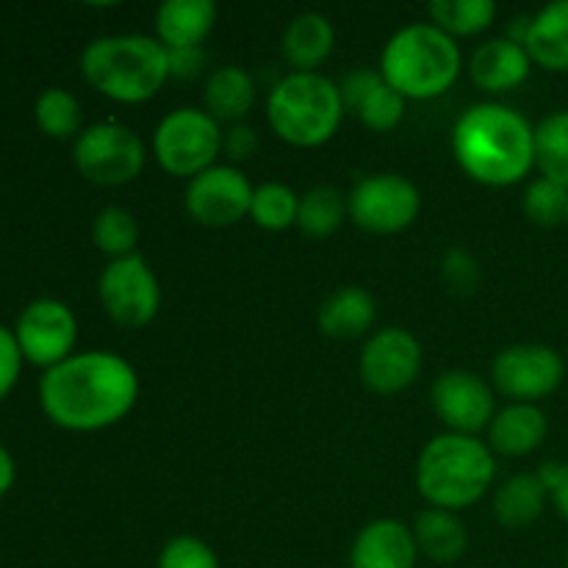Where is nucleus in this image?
<instances>
[{"mask_svg":"<svg viewBox=\"0 0 568 568\" xmlns=\"http://www.w3.org/2000/svg\"><path fill=\"white\" fill-rule=\"evenodd\" d=\"M139 397L136 369L122 355L81 353L44 372L39 403L53 425L72 433H94L116 425Z\"/></svg>","mask_w":568,"mask_h":568,"instance_id":"1","label":"nucleus"},{"mask_svg":"<svg viewBox=\"0 0 568 568\" xmlns=\"http://www.w3.org/2000/svg\"><path fill=\"white\" fill-rule=\"evenodd\" d=\"M453 153L471 181L514 186L536 166V128L510 105H471L453 128Z\"/></svg>","mask_w":568,"mask_h":568,"instance_id":"2","label":"nucleus"},{"mask_svg":"<svg viewBox=\"0 0 568 568\" xmlns=\"http://www.w3.org/2000/svg\"><path fill=\"white\" fill-rule=\"evenodd\" d=\"M81 72L92 89L116 103H144L170 78V50L144 33H114L87 44Z\"/></svg>","mask_w":568,"mask_h":568,"instance_id":"3","label":"nucleus"},{"mask_svg":"<svg viewBox=\"0 0 568 568\" xmlns=\"http://www.w3.org/2000/svg\"><path fill=\"white\" fill-rule=\"evenodd\" d=\"M497 464L480 438L444 433L436 436L419 455L416 486L430 508L460 510L480 503L491 488Z\"/></svg>","mask_w":568,"mask_h":568,"instance_id":"4","label":"nucleus"},{"mask_svg":"<svg viewBox=\"0 0 568 568\" xmlns=\"http://www.w3.org/2000/svg\"><path fill=\"white\" fill-rule=\"evenodd\" d=\"M381 75L405 100H433L460 75V50L433 22H414L394 33L381 55Z\"/></svg>","mask_w":568,"mask_h":568,"instance_id":"5","label":"nucleus"},{"mask_svg":"<svg viewBox=\"0 0 568 568\" xmlns=\"http://www.w3.org/2000/svg\"><path fill=\"white\" fill-rule=\"evenodd\" d=\"M342 89L320 72H288L266 100V120L283 142L320 148L342 125Z\"/></svg>","mask_w":568,"mask_h":568,"instance_id":"6","label":"nucleus"},{"mask_svg":"<svg viewBox=\"0 0 568 568\" xmlns=\"http://www.w3.org/2000/svg\"><path fill=\"white\" fill-rule=\"evenodd\" d=\"M220 122L209 111L175 109L159 122L153 133L155 161L175 178H197L222 150Z\"/></svg>","mask_w":568,"mask_h":568,"instance_id":"7","label":"nucleus"},{"mask_svg":"<svg viewBox=\"0 0 568 568\" xmlns=\"http://www.w3.org/2000/svg\"><path fill=\"white\" fill-rule=\"evenodd\" d=\"M75 166L98 186H122L144 170V144L136 131L120 122H98L75 139Z\"/></svg>","mask_w":568,"mask_h":568,"instance_id":"8","label":"nucleus"},{"mask_svg":"<svg viewBox=\"0 0 568 568\" xmlns=\"http://www.w3.org/2000/svg\"><path fill=\"white\" fill-rule=\"evenodd\" d=\"M347 209L355 225L388 236L414 225L422 211V194L405 175L381 172L355 183Z\"/></svg>","mask_w":568,"mask_h":568,"instance_id":"9","label":"nucleus"},{"mask_svg":"<svg viewBox=\"0 0 568 568\" xmlns=\"http://www.w3.org/2000/svg\"><path fill=\"white\" fill-rule=\"evenodd\" d=\"M100 303L120 327H144L155 320L161 288L139 253L111 261L98 281Z\"/></svg>","mask_w":568,"mask_h":568,"instance_id":"10","label":"nucleus"},{"mask_svg":"<svg viewBox=\"0 0 568 568\" xmlns=\"http://www.w3.org/2000/svg\"><path fill=\"white\" fill-rule=\"evenodd\" d=\"M494 386L516 403L549 397L566 377V364L552 347L544 344H514L494 358Z\"/></svg>","mask_w":568,"mask_h":568,"instance_id":"11","label":"nucleus"},{"mask_svg":"<svg viewBox=\"0 0 568 568\" xmlns=\"http://www.w3.org/2000/svg\"><path fill=\"white\" fill-rule=\"evenodd\" d=\"M253 192L247 175L231 164H214L186 186V211L205 227H231L250 214Z\"/></svg>","mask_w":568,"mask_h":568,"instance_id":"12","label":"nucleus"},{"mask_svg":"<svg viewBox=\"0 0 568 568\" xmlns=\"http://www.w3.org/2000/svg\"><path fill=\"white\" fill-rule=\"evenodd\" d=\"M17 344L22 358L53 369L72 355L78 338V322L59 300H37L17 320Z\"/></svg>","mask_w":568,"mask_h":568,"instance_id":"13","label":"nucleus"},{"mask_svg":"<svg viewBox=\"0 0 568 568\" xmlns=\"http://www.w3.org/2000/svg\"><path fill=\"white\" fill-rule=\"evenodd\" d=\"M422 372V344L405 327H386L366 342L361 377L375 394L405 392Z\"/></svg>","mask_w":568,"mask_h":568,"instance_id":"14","label":"nucleus"},{"mask_svg":"<svg viewBox=\"0 0 568 568\" xmlns=\"http://www.w3.org/2000/svg\"><path fill=\"white\" fill-rule=\"evenodd\" d=\"M433 410L449 433L475 436L494 419V394L483 377L466 369H449L433 383Z\"/></svg>","mask_w":568,"mask_h":568,"instance_id":"15","label":"nucleus"},{"mask_svg":"<svg viewBox=\"0 0 568 568\" xmlns=\"http://www.w3.org/2000/svg\"><path fill=\"white\" fill-rule=\"evenodd\" d=\"M342 100L353 111H358L361 122L377 133H386L397 128L405 116V98L386 83L381 72L355 70L353 75L344 78Z\"/></svg>","mask_w":568,"mask_h":568,"instance_id":"16","label":"nucleus"},{"mask_svg":"<svg viewBox=\"0 0 568 568\" xmlns=\"http://www.w3.org/2000/svg\"><path fill=\"white\" fill-rule=\"evenodd\" d=\"M419 549L410 527L394 519L366 525L349 549V568H414Z\"/></svg>","mask_w":568,"mask_h":568,"instance_id":"17","label":"nucleus"},{"mask_svg":"<svg viewBox=\"0 0 568 568\" xmlns=\"http://www.w3.org/2000/svg\"><path fill=\"white\" fill-rule=\"evenodd\" d=\"M530 64L532 59L521 42H514L510 37L491 39L475 50L469 61V75L483 92L503 94L527 81Z\"/></svg>","mask_w":568,"mask_h":568,"instance_id":"18","label":"nucleus"},{"mask_svg":"<svg viewBox=\"0 0 568 568\" xmlns=\"http://www.w3.org/2000/svg\"><path fill=\"white\" fill-rule=\"evenodd\" d=\"M549 430L547 414L532 403H514L499 410L488 425V449L508 458L536 453Z\"/></svg>","mask_w":568,"mask_h":568,"instance_id":"19","label":"nucleus"},{"mask_svg":"<svg viewBox=\"0 0 568 568\" xmlns=\"http://www.w3.org/2000/svg\"><path fill=\"white\" fill-rule=\"evenodd\" d=\"M216 22L211 0H164L155 11V33L166 50L200 48Z\"/></svg>","mask_w":568,"mask_h":568,"instance_id":"20","label":"nucleus"},{"mask_svg":"<svg viewBox=\"0 0 568 568\" xmlns=\"http://www.w3.org/2000/svg\"><path fill=\"white\" fill-rule=\"evenodd\" d=\"M336 48L333 22L320 11H303L283 31V55L294 72H316Z\"/></svg>","mask_w":568,"mask_h":568,"instance_id":"21","label":"nucleus"},{"mask_svg":"<svg viewBox=\"0 0 568 568\" xmlns=\"http://www.w3.org/2000/svg\"><path fill=\"white\" fill-rule=\"evenodd\" d=\"M377 305L366 288L344 286L322 303L320 308V331L338 342H353L369 333L375 325Z\"/></svg>","mask_w":568,"mask_h":568,"instance_id":"22","label":"nucleus"},{"mask_svg":"<svg viewBox=\"0 0 568 568\" xmlns=\"http://www.w3.org/2000/svg\"><path fill=\"white\" fill-rule=\"evenodd\" d=\"M525 50L544 70L568 72V0H555L530 17Z\"/></svg>","mask_w":568,"mask_h":568,"instance_id":"23","label":"nucleus"},{"mask_svg":"<svg viewBox=\"0 0 568 568\" xmlns=\"http://www.w3.org/2000/svg\"><path fill=\"white\" fill-rule=\"evenodd\" d=\"M414 538L416 549L433 564H455L460 555L466 552V525L453 514V510L442 508H427L416 516L414 521Z\"/></svg>","mask_w":568,"mask_h":568,"instance_id":"24","label":"nucleus"},{"mask_svg":"<svg viewBox=\"0 0 568 568\" xmlns=\"http://www.w3.org/2000/svg\"><path fill=\"white\" fill-rule=\"evenodd\" d=\"M255 105V81L247 70L225 64L211 72L205 83V111L216 122H236Z\"/></svg>","mask_w":568,"mask_h":568,"instance_id":"25","label":"nucleus"},{"mask_svg":"<svg viewBox=\"0 0 568 568\" xmlns=\"http://www.w3.org/2000/svg\"><path fill=\"white\" fill-rule=\"evenodd\" d=\"M547 499L549 491L541 483V477L514 475L494 494V514H497L499 525L521 530V527H530L541 519Z\"/></svg>","mask_w":568,"mask_h":568,"instance_id":"26","label":"nucleus"},{"mask_svg":"<svg viewBox=\"0 0 568 568\" xmlns=\"http://www.w3.org/2000/svg\"><path fill=\"white\" fill-rule=\"evenodd\" d=\"M433 26L449 37H477L497 20L494 0H433L427 6Z\"/></svg>","mask_w":568,"mask_h":568,"instance_id":"27","label":"nucleus"},{"mask_svg":"<svg viewBox=\"0 0 568 568\" xmlns=\"http://www.w3.org/2000/svg\"><path fill=\"white\" fill-rule=\"evenodd\" d=\"M347 197L333 186H314L300 197L297 227L305 236L325 239L342 227L347 220Z\"/></svg>","mask_w":568,"mask_h":568,"instance_id":"28","label":"nucleus"},{"mask_svg":"<svg viewBox=\"0 0 568 568\" xmlns=\"http://www.w3.org/2000/svg\"><path fill=\"white\" fill-rule=\"evenodd\" d=\"M536 166L541 178L568 189V111H552L536 125Z\"/></svg>","mask_w":568,"mask_h":568,"instance_id":"29","label":"nucleus"},{"mask_svg":"<svg viewBox=\"0 0 568 568\" xmlns=\"http://www.w3.org/2000/svg\"><path fill=\"white\" fill-rule=\"evenodd\" d=\"M39 131L53 139H70L81 133V103L67 89H44L33 105Z\"/></svg>","mask_w":568,"mask_h":568,"instance_id":"30","label":"nucleus"},{"mask_svg":"<svg viewBox=\"0 0 568 568\" xmlns=\"http://www.w3.org/2000/svg\"><path fill=\"white\" fill-rule=\"evenodd\" d=\"M300 197L283 183H264L253 192V205H250V216L264 231H286V227L297 225Z\"/></svg>","mask_w":568,"mask_h":568,"instance_id":"31","label":"nucleus"},{"mask_svg":"<svg viewBox=\"0 0 568 568\" xmlns=\"http://www.w3.org/2000/svg\"><path fill=\"white\" fill-rule=\"evenodd\" d=\"M92 239L94 244H98L100 253L111 255L114 261L125 258V255L136 253V250H133L139 239L136 220H133L131 211L109 205V209H103L98 216H94Z\"/></svg>","mask_w":568,"mask_h":568,"instance_id":"32","label":"nucleus"},{"mask_svg":"<svg viewBox=\"0 0 568 568\" xmlns=\"http://www.w3.org/2000/svg\"><path fill=\"white\" fill-rule=\"evenodd\" d=\"M525 214L541 227L560 225L568 214V189L547 181V178H538L525 192Z\"/></svg>","mask_w":568,"mask_h":568,"instance_id":"33","label":"nucleus"},{"mask_svg":"<svg viewBox=\"0 0 568 568\" xmlns=\"http://www.w3.org/2000/svg\"><path fill=\"white\" fill-rule=\"evenodd\" d=\"M159 568H220L214 549L194 536H178L166 541L159 555Z\"/></svg>","mask_w":568,"mask_h":568,"instance_id":"34","label":"nucleus"},{"mask_svg":"<svg viewBox=\"0 0 568 568\" xmlns=\"http://www.w3.org/2000/svg\"><path fill=\"white\" fill-rule=\"evenodd\" d=\"M442 272H444V281L460 294H469L471 288L480 283V266H477V261L460 247L449 250V253L444 255Z\"/></svg>","mask_w":568,"mask_h":568,"instance_id":"35","label":"nucleus"},{"mask_svg":"<svg viewBox=\"0 0 568 568\" xmlns=\"http://www.w3.org/2000/svg\"><path fill=\"white\" fill-rule=\"evenodd\" d=\"M20 366L22 353L20 344H17V336L0 325V399L14 388L17 377H20Z\"/></svg>","mask_w":568,"mask_h":568,"instance_id":"36","label":"nucleus"},{"mask_svg":"<svg viewBox=\"0 0 568 568\" xmlns=\"http://www.w3.org/2000/svg\"><path fill=\"white\" fill-rule=\"evenodd\" d=\"M558 514L568 521V464H544L538 471Z\"/></svg>","mask_w":568,"mask_h":568,"instance_id":"37","label":"nucleus"},{"mask_svg":"<svg viewBox=\"0 0 568 568\" xmlns=\"http://www.w3.org/2000/svg\"><path fill=\"white\" fill-rule=\"evenodd\" d=\"M205 67V50L203 48H181L170 50V78L178 81H192L203 72Z\"/></svg>","mask_w":568,"mask_h":568,"instance_id":"38","label":"nucleus"},{"mask_svg":"<svg viewBox=\"0 0 568 568\" xmlns=\"http://www.w3.org/2000/svg\"><path fill=\"white\" fill-rule=\"evenodd\" d=\"M255 148H258V136H255V131L250 125H233L231 131L225 133V139H222V150H225L233 161L250 159V155L255 153Z\"/></svg>","mask_w":568,"mask_h":568,"instance_id":"39","label":"nucleus"},{"mask_svg":"<svg viewBox=\"0 0 568 568\" xmlns=\"http://www.w3.org/2000/svg\"><path fill=\"white\" fill-rule=\"evenodd\" d=\"M11 486H14V460L0 447V497H6Z\"/></svg>","mask_w":568,"mask_h":568,"instance_id":"40","label":"nucleus"},{"mask_svg":"<svg viewBox=\"0 0 568 568\" xmlns=\"http://www.w3.org/2000/svg\"><path fill=\"white\" fill-rule=\"evenodd\" d=\"M566 568H568V555H566Z\"/></svg>","mask_w":568,"mask_h":568,"instance_id":"41","label":"nucleus"},{"mask_svg":"<svg viewBox=\"0 0 568 568\" xmlns=\"http://www.w3.org/2000/svg\"><path fill=\"white\" fill-rule=\"evenodd\" d=\"M566 222H568V214H566Z\"/></svg>","mask_w":568,"mask_h":568,"instance_id":"42","label":"nucleus"}]
</instances>
